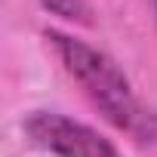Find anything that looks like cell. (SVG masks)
<instances>
[{"label": "cell", "instance_id": "cell-1", "mask_svg": "<svg viewBox=\"0 0 157 157\" xmlns=\"http://www.w3.org/2000/svg\"><path fill=\"white\" fill-rule=\"evenodd\" d=\"M43 37L52 46L62 68L68 71V77L83 90V96L102 111L108 123H114L120 132L142 145L157 142V111L136 93L129 77L108 52L56 28H46Z\"/></svg>", "mask_w": 157, "mask_h": 157}, {"label": "cell", "instance_id": "cell-2", "mask_svg": "<svg viewBox=\"0 0 157 157\" xmlns=\"http://www.w3.org/2000/svg\"><path fill=\"white\" fill-rule=\"evenodd\" d=\"M22 129L34 148L52 157H123L111 139L59 111H31Z\"/></svg>", "mask_w": 157, "mask_h": 157}, {"label": "cell", "instance_id": "cell-3", "mask_svg": "<svg viewBox=\"0 0 157 157\" xmlns=\"http://www.w3.org/2000/svg\"><path fill=\"white\" fill-rule=\"evenodd\" d=\"M40 3L59 16V19H68V22H80V25H90L93 19V6H90V0H40Z\"/></svg>", "mask_w": 157, "mask_h": 157}, {"label": "cell", "instance_id": "cell-4", "mask_svg": "<svg viewBox=\"0 0 157 157\" xmlns=\"http://www.w3.org/2000/svg\"><path fill=\"white\" fill-rule=\"evenodd\" d=\"M148 6H151V13L157 16V0H148Z\"/></svg>", "mask_w": 157, "mask_h": 157}]
</instances>
